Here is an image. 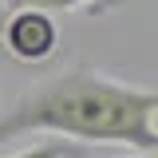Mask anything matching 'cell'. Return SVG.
<instances>
[{"mask_svg":"<svg viewBox=\"0 0 158 158\" xmlns=\"http://www.w3.org/2000/svg\"><path fill=\"white\" fill-rule=\"evenodd\" d=\"M95 0H8V8H48V12H75L91 8Z\"/></svg>","mask_w":158,"mask_h":158,"instance_id":"obj_3","label":"cell"},{"mask_svg":"<svg viewBox=\"0 0 158 158\" xmlns=\"http://www.w3.org/2000/svg\"><path fill=\"white\" fill-rule=\"evenodd\" d=\"M150 127H154V135H158V103H154V111H150Z\"/></svg>","mask_w":158,"mask_h":158,"instance_id":"obj_6","label":"cell"},{"mask_svg":"<svg viewBox=\"0 0 158 158\" xmlns=\"http://www.w3.org/2000/svg\"><path fill=\"white\" fill-rule=\"evenodd\" d=\"M138 158H158V150H138Z\"/></svg>","mask_w":158,"mask_h":158,"instance_id":"obj_7","label":"cell"},{"mask_svg":"<svg viewBox=\"0 0 158 158\" xmlns=\"http://www.w3.org/2000/svg\"><path fill=\"white\" fill-rule=\"evenodd\" d=\"M0 40L16 63H44L59 48V28L48 8H8Z\"/></svg>","mask_w":158,"mask_h":158,"instance_id":"obj_2","label":"cell"},{"mask_svg":"<svg viewBox=\"0 0 158 158\" xmlns=\"http://www.w3.org/2000/svg\"><path fill=\"white\" fill-rule=\"evenodd\" d=\"M12 158H75V146H67V142H56V135H52V142L28 146V150H20V154H12Z\"/></svg>","mask_w":158,"mask_h":158,"instance_id":"obj_4","label":"cell"},{"mask_svg":"<svg viewBox=\"0 0 158 158\" xmlns=\"http://www.w3.org/2000/svg\"><path fill=\"white\" fill-rule=\"evenodd\" d=\"M158 91L131 87L95 67H67L44 79L12 111H0V142L20 135H56L95 146L158 150L150 111Z\"/></svg>","mask_w":158,"mask_h":158,"instance_id":"obj_1","label":"cell"},{"mask_svg":"<svg viewBox=\"0 0 158 158\" xmlns=\"http://www.w3.org/2000/svg\"><path fill=\"white\" fill-rule=\"evenodd\" d=\"M123 4H127V0H95L87 12H91V16H103V12H111V8H123Z\"/></svg>","mask_w":158,"mask_h":158,"instance_id":"obj_5","label":"cell"}]
</instances>
